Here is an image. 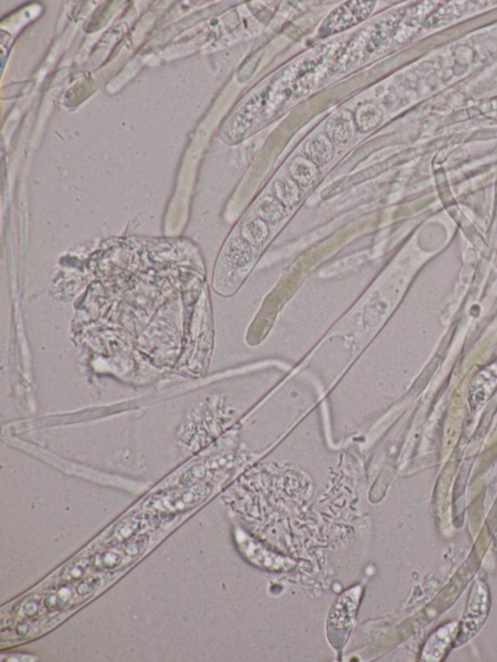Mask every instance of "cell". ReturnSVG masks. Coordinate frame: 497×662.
Instances as JSON below:
<instances>
[{"label": "cell", "instance_id": "1", "mask_svg": "<svg viewBox=\"0 0 497 662\" xmlns=\"http://www.w3.org/2000/svg\"><path fill=\"white\" fill-rule=\"evenodd\" d=\"M375 4V1H349L342 4L325 19L318 35L328 37L358 25L369 17Z\"/></svg>", "mask_w": 497, "mask_h": 662}, {"label": "cell", "instance_id": "2", "mask_svg": "<svg viewBox=\"0 0 497 662\" xmlns=\"http://www.w3.org/2000/svg\"><path fill=\"white\" fill-rule=\"evenodd\" d=\"M354 116L348 110L340 111L327 123L328 138L339 145L347 144L356 134Z\"/></svg>", "mask_w": 497, "mask_h": 662}, {"label": "cell", "instance_id": "3", "mask_svg": "<svg viewBox=\"0 0 497 662\" xmlns=\"http://www.w3.org/2000/svg\"><path fill=\"white\" fill-rule=\"evenodd\" d=\"M304 152L309 161L316 166H322L332 159L334 148L329 138L320 134L306 143Z\"/></svg>", "mask_w": 497, "mask_h": 662}, {"label": "cell", "instance_id": "4", "mask_svg": "<svg viewBox=\"0 0 497 662\" xmlns=\"http://www.w3.org/2000/svg\"><path fill=\"white\" fill-rule=\"evenodd\" d=\"M253 259L251 244L241 238H235L227 245L225 259L234 268H246Z\"/></svg>", "mask_w": 497, "mask_h": 662}, {"label": "cell", "instance_id": "5", "mask_svg": "<svg viewBox=\"0 0 497 662\" xmlns=\"http://www.w3.org/2000/svg\"><path fill=\"white\" fill-rule=\"evenodd\" d=\"M382 111L373 103H365L358 107L354 115L356 130L361 132H368L374 130L381 123Z\"/></svg>", "mask_w": 497, "mask_h": 662}, {"label": "cell", "instance_id": "6", "mask_svg": "<svg viewBox=\"0 0 497 662\" xmlns=\"http://www.w3.org/2000/svg\"><path fill=\"white\" fill-rule=\"evenodd\" d=\"M256 211L259 219L265 221V223H271V225L279 223L286 215L285 206L281 203L279 200L273 197H263L258 202Z\"/></svg>", "mask_w": 497, "mask_h": 662}, {"label": "cell", "instance_id": "7", "mask_svg": "<svg viewBox=\"0 0 497 662\" xmlns=\"http://www.w3.org/2000/svg\"><path fill=\"white\" fill-rule=\"evenodd\" d=\"M291 175L297 185L307 187L317 178V166L307 158H296L291 166Z\"/></svg>", "mask_w": 497, "mask_h": 662}, {"label": "cell", "instance_id": "8", "mask_svg": "<svg viewBox=\"0 0 497 662\" xmlns=\"http://www.w3.org/2000/svg\"><path fill=\"white\" fill-rule=\"evenodd\" d=\"M241 232L247 242L258 247L267 239L270 228L261 219H251L244 223Z\"/></svg>", "mask_w": 497, "mask_h": 662}, {"label": "cell", "instance_id": "9", "mask_svg": "<svg viewBox=\"0 0 497 662\" xmlns=\"http://www.w3.org/2000/svg\"><path fill=\"white\" fill-rule=\"evenodd\" d=\"M276 199L285 207L296 205L301 200L298 185L294 180H278L274 185Z\"/></svg>", "mask_w": 497, "mask_h": 662}, {"label": "cell", "instance_id": "10", "mask_svg": "<svg viewBox=\"0 0 497 662\" xmlns=\"http://www.w3.org/2000/svg\"><path fill=\"white\" fill-rule=\"evenodd\" d=\"M122 554L114 551L102 552L96 559V565L102 569H113L118 568L123 563Z\"/></svg>", "mask_w": 497, "mask_h": 662}, {"label": "cell", "instance_id": "11", "mask_svg": "<svg viewBox=\"0 0 497 662\" xmlns=\"http://www.w3.org/2000/svg\"><path fill=\"white\" fill-rule=\"evenodd\" d=\"M148 544L149 537L147 535H142V536L138 537L132 541H128L125 547V554L130 557L141 556L148 547Z\"/></svg>", "mask_w": 497, "mask_h": 662}, {"label": "cell", "instance_id": "12", "mask_svg": "<svg viewBox=\"0 0 497 662\" xmlns=\"http://www.w3.org/2000/svg\"><path fill=\"white\" fill-rule=\"evenodd\" d=\"M101 583V578H90L87 580L81 581L77 585V594L80 596H85L94 594Z\"/></svg>", "mask_w": 497, "mask_h": 662}, {"label": "cell", "instance_id": "13", "mask_svg": "<svg viewBox=\"0 0 497 662\" xmlns=\"http://www.w3.org/2000/svg\"><path fill=\"white\" fill-rule=\"evenodd\" d=\"M85 569L84 564L81 563L80 561L78 563H76L75 565H73L69 570L68 577L71 579H77L80 578L83 575Z\"/></svg>", "mask_w": 497, "mask_h": 662}, {"label": "cell", "instance_id": "14", "mask_svg": "<svg viewBox=\"0 0 497 662\" xmlns=\"http://www.w3.org/2000/svg\"><path fill=\"white\" fill-rule=\"evenodd\" d=\"M38 609H39V607H38L37 602L32 601L26 605L23 613L28 616H33L37 613Z\"/></svg>", "mask_w": 497, "mask_h": 662}]
</instances>
